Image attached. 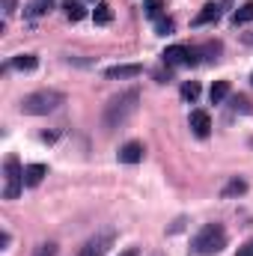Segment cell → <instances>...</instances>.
Here are the masks:
<instances>
[{
  "label": "cell",
  "instance_id": "cell-1",
  "mask_svg": "<svg viewBox=\"0 0 253 256\" xmlns=\"http://www.w3.org/2000/svg\"><path fill=\"white\" fill-rule=\"evenodd\" d=\"M140 108V92L137 90H128L120 92L116 98H110V104L104 108V128H122L137 114Z\"/></svg>",
  "mask_w": 253,
  "mask_h": 256
},
{
  "label": "cell",
  "instance_id": "cell-2",
  "mask_svg": "<svg viewBox=\"0 0 253 256\" xmlns=\"http://www.w3.org/2000/svg\"><path fill=\"white\" fill-rule=\"evenodd\" d=\"M224 248H226V230L220 224H206L190 242V254L194 256H214Z\"/></svg>",
  "mask_w": 253,
  "mask_h": 256
},
{
  "label": "cell",
  "instance_id": "cell-3",
  "mask_svg": "<svg viewBox=\"0 0 253 256\" xmlns=\"http://www.w3.org/2000/svg\"><path fill=\"white\" fill-rule=\"evenodd\" d=\"M63 102H66L63 92H57V90H39V92L24 96L21 110H24V114H30V116H45V114H54Z\"/></svg>",
  "mask_w": 253,
  "mask_h": 256
},
{
  "label": "cell",
  "instance_id": "cell-4",
  "mask_svg": "<svg viewBox=\"0 0 253 256\" xmlns=\"http://www.w3.org/2000/svg\"><path fill=\"white\" fill-rule=\"evenodd\" d=\"M21 188H24V170H21L18 158L9 155L3 161V200H18Z\"/></svg>",
  "mask_w": 253,
  "mask_h": 256
},
{
  "label": "cell",
  "instance_id": "cell-5",
  "mask_svg": "<svg viewBox=\"0 0 253 256\" xmlns=\"http://www.w3.org/2000/svg\"><path fill=\"white\" fill-rule=\"evenodd\" d=\"M114 238H116V232H114V230H102L98 236H92V238L80 248V254H78V256H104V254H108V248L114 244Z\"/></svg>",
  "mask_w": 253,
  "mask_h": 256
},
{
  "label": "cell",
  "instance_id": "cell-6",
  "mask_svg": "<svg viewBox=\"0 0 253 256\" xmlns=\"http://www.w3.org/2000/svg\"><path fill=\"white\" fill-rule=\"evenodd\" d=\"M161 57H164L167 66H194L196 63V51L188 48V45H170Z\"/></svg>",
  "mask_w": 253,
  "mask_h": 256
},
{
  "label": "cell",
  "instance_id": "cell-7",
  "mask_svg": "<svg viewBox=\"0 0 253 256\" xmlns=\"http://www.w3.org/2000/svg\"><path fill=\"white\" fill-rule=\"evenodd\" d=\"M188 126H190V131H194L196 137H208V131H212V120H208L206 110H190Z\"/></svg>",
  "mask_w": 253,
  "mask_h": 256
},
{
  "label": "cell",
  "instance_id": "cell-8",
  "mask_svg": "<svg viewBox=\"0 0 253 256\" xmlns=\"http://www.w3.org/2000/svg\"><path fill=\"white\" fill-rule=\"evenodd\" d=\"M220 18V3H206L196 15H194V27H206V24H214Z\"/></svg>",
  "mask_w": 253,
  "mask_h": 256
},
{
  "label": "cell",
  "instance_id": "cell-9",
  "mask_svg": "<svg viewBox=\"0 0 253 256\" xmlns=\"http://www.w3.org/2000/svg\"><path fill=\"white\" fill-rule=\"evenodd\" d=\"M143 155H146V149H143V143H137V140H131V143H126V146L120 149V161H122V164H140Z\"/></svg>",
  "mask_w": 253,
  "mask_h": 256
},
{
  "label": "cell",
  "instance_id": "cell-10",
  "mask_svg": "<svg viewBox=\"0 0 253 256\" xmlns=\"http://www.w3.org/2000/svg\"><path fill=\"white\" fill-rule=\"evenodd\" d=\"M140 72H143V66H137V63H120V66H110L104 74H108L110 80H116V78L122 80V78H137Z\"/></svg>",
  "mask_w": 253,
  "mask_h": 256
},
{
  "label": "cell",
  "instance_id": "cell-11",
  "mask_svg": "<svg viewBox=\"0 0 253 256\" xmlns=\"http://www.w3.org/2000/svg\"><path fill=\"white\" fill-rule=\"evenodd\" d=\"M45 176H48V167H45V164H30V167H24V185H27V188H36Z\"/></svg>",
  "mask_w": 253,
  "mask_h": 256
},
{
  "label": "cell",
  "instance_id": "cell-12",
  "mask_svg": "<svg viewBox=\"0 0 253 256\" xmlns=\"http://www.w3.org/2000/svg\"><path fill=\"white\" fill-rule=\"evenodd\" d=\"M226 92H230V80H214V84H212V90H208L212 104H220V102L226 98Z\"/></svg>",
  "mask_w": 253,
  "mask_h": 256
},
{
  "label": "cell",
  "instance_id": "cell-13",
  "mask_svg": "<svg viewBox=\"0 0 253 256\" xmlns=\"http://www.w3.org/2000/svg\"><path fill=\"white\" fill-rule=\"evenodd\" d=\"M36 66H39L36 54H18V57L12 60V68H18V72H33Z\"/></svg>",
  "mask_w": 253,
  "mask_h": 256
},
{
  "label": "cell",
  "instance_id": "cell-14",
  "mask_svg": "<svg viewBox=\"0 0 253 256\" xmlns=\"http://www.w3.org/2000/svg\"><path fill=\"white\" fill-rule=\"evenodd\" d=\"M63 12H66V18H68V21H80V18L86 15V9H84L78 0H66V3H63Z\"/></svg>",
  "mask_w": 253,
  "mask_h": 256
},
{
  "label": "cell",
  "instance_id": "cell-15",
  "mask_svg": "<svg viewBox=\"0 0 253 256\" xmlns=\"http://www.w3.org/2000/svg\"><path fill=\"white\" fill-rule=\"evenodd\" d=\"M248 21H253V0L244 3V6H238V9L232 12V24H236V27H238V24H248Z\"/></svg>",
  "mask_w": 253,
  "mask_h": 256
},
{
  "label": "cell",
  "instance_id": "cell-16",
  "mask_svg": "<svg viewBox=\"0 0 253 256\" xmlns=\"http://www.w3.org/2000/svg\"><path fill=\"white\" fill-rule=\"evenodd\" d=\"M92 18H96V24H110V21H114V9H110V3H98L96 12H92Z\"/></svg>",
  "mask_w": 253,
  "mask_h": 256
},
{
  "label": "cell",
  "instance_id": "cell-17",
  "mask_svg": "<svg viewBox=\"0 0 253 256\" xmlns=\"http://www.w3.org/2000/svg\"><path fill=\"white\" fill-rule=\"evenodd\" d=\"M248 191V182H244V179H238V176H236V179H230V182H226V188H224V196H238V194H244Z\"/></svg>",
  "mask_w": 253,
  "mask_h": 256
},
{
  "label": "cell",
  "instance_id": "cell-18",
  "mask_svg": "<svg viewBox=\"0 0 253 256\" xmlns=\"http://www.w3.org/2000/svg\"><path fill=\"white\" fill-rule=\"evenodd\" d=\"M161 9H164V3H161V0H146V3H143V12H146V18H152V21L164 18V15H161Z\"/></svg>",
  "mask_w": 253,
  "mask_h": 256
},
{
  "label": "cell",
  "instance_id": "cell-19",
  "mask_svg": "<svg viewBox=\"0 0 253 256\" xmlns=\"http://www.w3.org/2000/svg\"><path fill=\"white\" fill-rule=\"evenodd\" d=\"M182 98H185V102H196V98H200V84H196V80L182 84Z\"/></svg>",
  "mask_w": 253,
  "mask_h": 256
},
{
  "label": "cell",
  "instance_id": "cell-20",
  "mask_svg": "<svg viewBox=\"0 0 253 256\" xmlns=\"http://www.w3.org/2000/svg\"><path fill=\"white\" fill-rule=\"evenodd\" d=\"M173 27H176V24H173L170 18H158V21H155V30H158V36H170V33H173Z\"/></svg>",
  "mask_w": 253,
  "mask_h": 256
},
{
  "label": "cell",
  "instance_id": "cell-21",
  "mask_svg": "<svg viewBox=\"0 0 253 256\" xmlns=\"http://www.w3.org/2000/svg\"><path fill=\"white\" fill-rule=\"evenodd\" d=\"M36 256H57V244H39Z\"/></svg>",
  "mask_w": 253,
  "mask_h": 256
},
{
  "label": "cell",
  "instance_id": "cell-22",
  "mask_svg": "<svg viewBox=\"0 0 253 256\" xmlns=\"http://www.w3.org/2000/svg\"><path fill=\"white\" fill-rule=\"evenodd\" d=\"M232 104H236V110H242V114H250V102H248L244 96H238V98H236Z\"/></svg>",
  "mask_w": 253,
  "mask_h": 256
},
{
  "label": "cell",
  "instance_id": "cell-23",
  "mask_svg": "<svg viewBox=\"0 0 253 256\" xmlns=\"http://www.w3.org/2000/svg\"><path fill=\"white\" fill-rule=\"evenodd\" d=\"M236 256H253V238H250V242H244V244L238 248V254H236Z\"/></svg>",
  "mask_w": 253,
  "mask_h": 256
},
{
  "label": "cell",
  "instance_id": "cell-24",
  "mask_svg": "<svg viewBox=\"0 0 253 256\" xmlns=\"http://www.w3.org/2000/svg\"><path fill=\"white\" fill-rule=\"evenodd\" d=\"M15 12V0H3V15H12Z\"/></svg>",
  "mask_w": 253,
  "mask_h": 256
},
{
  "label": "cell",
  "instance_id": "cell-25",
  "mask_svg": "<svg viewBox=\"0 0 253 256\" xmlns=\"http://www.w3.org/2000/svg\"><path fill=\"white\" fill-rule=\"evenodd\" d=\"M120 256H140V248H128V250H122Z\"/></svg>",
  "mask_w": 253,
  "mask_h": 256
},
{
  "label": "cell",
  "instance_id": "cell-26",
  "mask_svg": "<svg viewBox=\"0 0 253 256\" xmlns=\"http://www.w3.org/2000/svg\"><path fill=\"white\" fill-rule=\"evenodd\" d=\"M250 80H253V78H250Z\"/></svg>",
  "mask_w": 253,
  "mask_h": 256
}]
</instances>
